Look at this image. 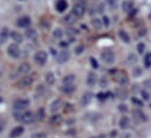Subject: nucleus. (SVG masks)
<instances>
[{
  "instance_id": "obj_1",
  "label": "nucleus",
  "mask_w": 151,
  "mask_h": 138,
  "mask_svg": "<svg viewBox=\"0 0 151 138\" xmlns=\"http://www.w3.org/2000/svg\"><path fill=\"white\" fill-rule=\"evenodd\" d=\"M14 118L18 121V122H21V123H33L35 121V116L32 111H18L14 114Z\"/></svg>"
},
{
  "instance_id": "obj_2",
  "label": "nucleus",
  "mask_w": 151,
  "mask_h": 138,
  "mask_svg": "<svg viewBox=\"0 0 151 138\" xmlns=\"http://www.w3.org/2000/svg\"><path fill=\"white\" fill-rule=\"evenodd\" d=\"M33 83V77L32 76H27V75H24L17 83V87L18 89H27L32 86Z\"/></svg>"
},
{
  "instance_id": "obj_3",
  "label": "nucleus",
  "mask_w": 151,
  "mask_h": 138,
  "mask_svg": "<svg viewBox=\"0 0 151 138\" xmlns=\"http://www.w3.org/2000/svg\"><path fill=\"white\" fill-rule=\"evenodd\" d=\"M132 119L135 123L139 124V123H144L148 121V117L147 115L141 110V109H135L132 110Z\"/></svg>"
},
{
  "instance_id": "obj_4",
  "label": "nucleus",
  "mask_w": 151,
  "mask_h": 138,
  "mask_svg": "<svg viewBox=\"0 0 151 138\" xmlns=\"http://www.w3.org/2000/svg\"><path fill=\"white\" fill-rule=\"evenodd\" d=\"M29 100H27V98H18V100H15L14 101V103H13V108L17 110V111H24L25 109H27L28 106H29Z\"/></svg>"
},
{
  "instance_id": "obj_5",
  "label": "nucleus",
  "mask_w": 151,
  "mask_h": 138,
  "mask_svg": "<svg viewBox=\"0 0 151 138\" xmlns=\"http://www.w3.org/2000/svg\"><path fill=\"white\" fill-rule=\"evenodd\" d=\"M7 54L13 59H18L20 56V54H21V50H20V48H19V46L17 43H11L7 47Z\"/></svg>"
},
{
  "instance_id": "obj_6",
  "label": "nucleus",
  "mask_w": 151,
  "mask_h": 138,
  "mask_svg": "<svg viewBox=\"0 0 151 138\" xmlns=\"http://www.w3.org/2000/svg\"><path fill=\"white\" fill-rule=\"evenodd\" d=\"M47 59H48V56H47V53L45 50H39L34 55V61L38 66H43L47 62Z\"/></svg>"
},
{
  "instance_id": "obj_7",
  "label": "nucleus",
  "mask_w": 151,
  "mask_h": 138,
  "mask_svg": "<svg viewBox=\"0 0 151 138\" xmlns=\"http://www.w3.org/2000/svg\"><path fill=\"white\" fill-rule=\"evenodd\" d=\"M101 59H102V61H103L104 63H107V65H113L114 62H115V60H116L115 54H114L111 50H104V52H102Z\"/></svg>"
},
{
  "instance_id": "obj_8",
  "label": "nucleus",
  "mask_w": 151,
  "mask_h": 138,
  "mask_svg": "<svg viewBox=\"0 0 151 138\" xmlns=\"http://www.w3.org/2000/svg\"><path fill=\"white\" fill-rule=\"evenodd\" d=\"M74 14H75L77 18H82L86 13V6L82 4V2H76L73 7V11H72Z\"/></svg>"
},
{
  "instance_id": "obj_9",
  "label": "nucleus",
  "mask_w": 151,
  "mask_h": 138,
  "mask_svg": "<svg viewBox=\"0 0 151 138\" xmlns=\"http://www.w3.org/2000/svg\"><path fill=\"white\" fill-rule=\"evenodd\" d=\"M69 59H70V54H69V52H68L67 49L61 50V52L56 55V61H58L59 63H61V65H63V63L68 62V61H69Z\"/></svg>"
},
{
  "instance_id": "obj_10",
  "label": "nucleus",
  "mask_w": 151,
  "mask_h": 138,
  "mask_svg": "<svg viewBox=\"0 0 151 138\" xmlns=\"http://www.w3.org/2000/svg\"><path fill=\"white\" fill-rule=\"evenodd\" d=\"M31 22H32V20H31V18L27 17V15L20 17V18L17 20V25H18L19 27H24V28H27V27L31 25Z\"/></svg>"
},
{
  "instance_id": "obj_11",
  "label": "nucleus",
  "mask_w": 151,
  "mask_h": 138,
  "mask_svg": "<svg viewBox=\"0 0 151 138\" xmlns=\"http://www.w3.org/2000/svg\"><path fill=\"white\" fill-rule=\"evenodd\" d=\"M114 77H115V81H116V82H118V83H119V84H122V86H125V84L129 82L128 76H127L124 73H122V71L116 73Z\"/></svg>"
},
{
  "instance_id": "obj_12",
  "label": "nucleus",
  "mask_w": 151,
  "mask_h": 138,
  "mask_svg": "<svg viewBox=\"0 0 151 138\" xmlns=\"http://www.w3.org/2000/svg\"><path fill=\"white\" fill-rule=\"evenodd\" d=\"M77 19H78V18L76 17L75 14H74L73 12H70V13H68L67 15H65L63 21H65L66 25H68V26H73L76 21H77Z\"/></svg>"
},
{
  "instance_id": "obj_13",
  "label": "nucleus",
  "mask_w": 151,
  "mask_h": 138,
  "mask_svg": "<svg viewBox=\"0 0 151 138\" xmlns=\"http://www.w3.org/2000/svg\"><path fill=\"white\" fill-rule=\"evenodd\" d=\"M24 131H25V128H24L22 125H18V126H15V128L9 132V138L20 137V136L24 134Z\"/></svg>"
},
{
  "instance_id": "obj_14",
  "label": "nucleus",
  "mask_w": 151,
  "mask_h": 138,
  "mask_svg": "<svg viewBox=\"0 0 151 138\" xmlns=\"http://www.w3.org/2000/svg\"><path fill=\"white\" fill-rule=\"evenodd\" d=\"M62 106H63V102H62L61 100H55V101H53V102H52L49 110H50V112L56 114V112H58Z\"/></svg>"
},
{
  "instance_id": "obj_15",
  "label": "nucleus",
  "mask_w": 151,
  "mask_h": 138,
  "mask_svg": "<svg viewBox=\"0 0 151 138\" xmlns=\"http://www.w3.org/2000/svg\"><path fill=\"white\" fill-rule=\"evenodd\" d=\"M31 65L29 63H27V62H24V63H21L19 67H18V73L19 74H21V75H27L29 71H31Z\"/></svg>"
},
{
  "instance_id": "obj_16",
  "label": "nucleus",
  "mask_w": 151,
  "mask_h": 138,
  "mask_svg": "<svg viewBox=\"0 0 151 138\" xmlns=\"http://www.w3.org/2000/svg\"><path fill=\"white\" fill-rule=\"evenodd\" d=\"M62 121H63L62 116L59 115L58 112L54 114L53 116H50V118H49V123H50L52 125H60V124L62 123Z\"/></svg>"
},
{
  "instance_id": "obj_17",
  "label": "nucleus",
  "mask_w": 151,
  "mask_h": 138,
  "mask_svg": "<svg viewBox=\"0 0 151 138\" xmlns=\"http://www.w3.org/2000/svg\"><path fill=\"white\" fill-rule=\"evenodd\" d=\"M96 82H97V76H96V74H95L94 71H90V73L88 74V76H87V84H88L89 87H94V86L96 84Z\"/></svg>"
},
{
  "instance_id": "obj_18",
  "label": "nucleus",
  "mask_w": 151,
  "mask_h": 138,
  "mask_svg": "<svg viewBox=\"0 0 151 138\" xmlns=\"http://www.w3.org/2000/svg\"><path fill=\"white\" fill-rule=\"evenodd\" d=\"M118 125H119V128H121V129H123V130H127V129H129V128H130V125H131L129 117H127V116H123V117L119 119V123H118Z\"/></svg>"
},
{
  "instance_id": "obj_19",
  "label": "nucleus",
  "mask_w": 151,
  "mask_h": 138,
  "mask_svg": "<svg viewBox=\"0 0 151 138\" xmlns=\"http://www.w3.org/2000/svg\"><path fill=\"white\" fill-rule=\"evenodd\" d=\"M9 36H11V39H12L15 43H21V42L24 41V36L20 34L19 32H17V31H11Z\"/></svg>"
},
{
  "instance_id": "obj_20",
  "label": "nucleus",
  "mask_w": 151,
  "mask_h": 138,
  "mask_svg": "<svg viewBox=\"0 0 151 138\" xmlns=\"http://www.w3.org/2000/svg\"><path fill=\"white\" fill-rule=\"evenodd\" d=\"M25 35H26L31 41H37V40H38V32H37L34 28H28V29H26Z\"/></svg>"
},
{
  "instance_id": "obj_21",
  "label": "nucleus",
  "mask_w": 151,
  "mask_h": 138,
  "mask_svg": "<svg viewBox=\"0 0 151 138\" xmlns=\"http://www.w3.org/2000/svg\"><path fill=\"white\" fill-rule=\"evenodd\" d=\"M68 7V2L66 0H58L56 1V5H55V8L58 12H65Z\"/></svg>"
},
{
  "instance_id": "obj_22",
  "label": "nucleus",
  "mask_w": 151,
  "mask_h": 138,
  "mask_svg": "<svg viewBox=\"0 0 151 138\" xmlns=\"http://www.w3.org/2000/svg\"><path fill=\"white\" fill-rule=\"evenodd\" d=\"M9 33L11 32L7 27L1 28V31H0V43H5L7 41V39L9 37Z\"/></svg>"
},
{
  "instance_id": "obj_23",
  "label": "nucleus",
  "mask_w": 151,
  "mask_h": 138,
  "mask_svg": "<svg viewBox=\"0 0 151 138\" xmlns=\"http://www.w3.org/2000/svg\"><path fill=\"white\" fill-rule=\"evenodd\" d=\"M60 89H61V91L65 93V94H72V93H74L76 90V87H75V84H63Z\"/></svg>"
},
{
  "instance_id": "obj_24",
  "label": "nucleus",
  "mask_w": 151,
  "mask_h": 138,
  "mask_svg": "<svg viewBox=\"0 0 151 138\" xmlns=\"http://www.w3.org/2000/svg\"><path fill=\"white\" fill-rule=\"evenodd\" d=\"M122 8H123V11H124L125 13H131L132 9H134V2L130 1V0H127V1L123 2Z\"/></svg>"
},
{
  "instance_id": "obj_25",
  "label": "nucleus",
  "mask_w": 151,
  "mask_h": 138,
  "mask_svg": "<svg viewBox=\"0 0 151 138\" xmlns=\"http://www.w3.org/2000/svg\"><path fill=\"white\" fill-rule=\"evenodd\" d=\"M116 96H117L119 100H125V98L128 97V90H127L124 87L118 88V89L116 90Z\"/></svg>"
},
{
  "instance_id": "obj_26",
  "label": "nucleus",
  "mask_w": 151,
  "mask_h": 138,
  "mask_svg": "<svg viewBox=\"0 0 151 138\" xmlns=\"http://www.w3.org/2000/svg\"><path fill=\"white\" fill-rule=\"evenodd\" d=\"M45 80H46V83L48 86H53L55 83V75L52 73V71H48L45 76Z\"/></svg>"
},
{
  "instance_id": "obj_27",
  "label": "nucleus",
  "mask_w": 151,
  "mask_h": 138,
  "mask_svg": "<svg viewBox=\"0 0 151 138\" xmlns=\"http://www.w3.org/2000/svg\"><path fill=\"white\" fill-rule=\"evenodd\" d=\"M118 36H119V39H121L123 42H125V43H129V42H130V35L128 34L124 29H119V31H118Z\"/></svg>"
},
{
  "instance_id": "obj_28",
  "label": "nucleus",
  "mask_w": 151,
  "mask_h": 138,
  "mask_svg": "<svg viewBox=\"0 0 151 138\" xmlns=\"http://www.w3.org/2000/svg\"><path fill=\"white\" fill-rule=\"evenodd\" d=\"M91 100H93V94L91 93H84L83 96H82L81 103H82V105H87V104L90 103Z\"/></svg>"
},
{
  "instance_id": "obj_29",
  "label": "nucleus",
  "mask_w": 151,
  "mask_h": 138,
  "mask_svg": "<svg viewBox=\"0 0 151 138\" xmlns=\"http://www.w3.org/2000/svg\"><path fill=\"white\" fill-rule=\"evenodd\" d=\"M91 26L95 28V29H101L102 27H103V21L101 20V19H99V18H95V19H93L91 20Z\"/></svg>"
},
{
  "instance_id": "obj_30",
  "label": "nucleus",
  "mask_w": 151,
  "mask_h": 138,
  "mask_svg": "<svg viewBox=\"0 0 151 138\" xmlns=\"http://www.w3.org/2000/svg\"><path fill=\"white\" fill-rule=\"evenodd\" d=\"M76 76L74 74H70V75H67L63 77V84H74L75 82Z\"/></svg>"
},
{
  "instance_id": "obj_31",
  "label": "nucleus",
  "mask_w": 151,
  "mask_h": 138,
  "mask_svg": "<svg viewBox=\"0 0 151 138\" xmlns=\"http://www.w3.org/2000/svg\"><path fill=\"white\" fill-rule=\"evenodd\" d=\"M62 36H63V32H62L61 28H55V29L53 31V37H54V39H56V40H61Z\"/></svg>"
},
{
  "instance_id": "obj_32",
  "label": "nucleus",
  "mask_w": 151,
  "mask_h": 138,
  "mask_svg": "<svg viewBox=\"0 0 151 138\" xmlns=\"http://www.w3.org/2000/svg\"><path fill=\"white\" fill-rule=\"evenodd\" d=\"M35 118L39 119V121H42V119L45 118V109H43V108H40L38 111H37V116H35Z\"/></svg>"
},
{
  "instance_id": "obj_33",
  "label": "nucleus",
  "mask_w": 151,
  "mask_h": 138,
  "mask_svg": "<svg viewBox=\"0 0 151 138\" xmlns=\"http://www.w3.org/2000/svg\"><path fill=\"white\" fill-rule=\"evenodd\" d=\"M31 138H47V134L43 131H39V132H34L31 135Z\"/></svg>"
},
{
  "instance_id": "obj_34",
  "label": "nucleus",
  "mask_w": 151,
  "mask_h": 138,
  "mask_svg": "<svg viewBox=\"0 0 151 138\" xmlns=\"http://www.w3.org/2000/svg\"><path fill=\"white\" fill-rule=\"evenodd\" d=\"M136 62H137V56L135 54H129L128 55V63L132 65V63H136Z\"/></svg>"
},
{
  "instance_id": "obj_35",
  "label": "nucleus",
  "mask_w": 151,
  "mask_h": 138,
  "mask_svg": "<svg viewBox=\"0 0 151 138\" xmlns=\"http://www.w3.org/2000/svg\"><path fill=\"white\" fill-rule=\"evenodd\" d=\"M141 96H142V98H143L144 101H149V100H150V94H149V91L145 90V89L141 90Z\"/></svg>"
},
{
  "instance_id": "obj_36",
  "label": "nucleus",
  "mask_w": 151,
  "mask_h": 138,
  "mask_svg": "<svg viewBox=\"0 0 151 138\" xmlns=\"http://www.w3.org/2000/svg\"><path fill=\"white\" fill-rule=\"evenodd\" d=\"M142 73H143V70H142L141 67H135V68L132 69V75L136 76V77H137V76H141Z\"/></svg>"
},
{
  "instance_id": "obj_37",
  "label": "nucleus",
  "mask_w": 151,
  "mask_h": 138,
  "mask_svg": "<svg viewBox=\"0 0 151 138\" xmlns=\"http://www.w3.org/2000/svg\"><path fill=\"white\" fill-rule=\"evenodd\" d=\"M144 65L147 67H151V53H148L144 58Z\"/></svg>"
},
{
  "instance_id": "obj_38",
  "label": "nucleus",
  "mask_w": 151,
  "mask_h": 138,
  "mask_svg": "<svg viewBox=\"0 0 151 138\" xmlns=\"http://www.w3.org/2000/svg\"><path fill=\"white\" fill-rule=\"evenodd\" d=\"M131 102L135 104V105H137V106H143L142 100H138L137 97H132V98H131Z\"/></svg>"
},
{
  "instance_id": "obj_39",
  "label": "nucleus",
  "mask_w": 151,
  "mask_h": 138,
  "mask_svg": "<svg viewBox=\"0 0 151 138\" xmlns=\"http://www.w3.org/2000/svg\"><path fill=\"white\" fill-rule=\"evenodd\" d=\"M77 33H78V31H77V29H75V28H72V27H70V28H68V31H67V34L70 35L72 37H74Z\"/></svg>"
},
{
  "instance_id": "obj_40",
  "label": "nucleus",
  "mask_w": 151,
  "mask_h": 138,
  "mask_svg": "<svg viewBox=\"0 0 151 138\" xmlns=\"http://www.w3.org/2000/svg\"><path fill=\"white\" fill-rule=\"evenodd\" d=\"M65 106H66V108H65V111H66V112H73V111H74V105H73V104L67 103Z\"/></svg>"
},
{
  "instance_id": "obj_41",
  "label": "nucleus",
  "mask_w": 151,
  "mask_h": 138,
  "mask_svg": "<svg viewBox=\"0 0 151 138\" xmlns=\"http://www.w3.org/2000/svg\"><path fill=\"white\" fill-rule=\"evenodd\" d=\"M137 50H138V53L139 54H142V53H144V50H145V45L144 43H138L137 45Z\"/></svg>"
},
{
  "instance_id": "obj_42",
  "label": "nucleus",
  "mask_w": 151,
  "mask_h": 138,
  "mask_svg": "<svg viewBox=\"0 0 151 138\" xmlns=\"http://www.w3.org/2000/svg\"><path fill=\"white\" fill-rule=\"evenodd\" d=\"M83 49H84V46H83V45H78L75 48V54H77V55L82 54V53H83Z\"/></svg>"
},
{
  "instance_id": "obj_43",
  "label": "nucleus",
  "mask_w": 151,
  "mask_h": 138,
  "mask_svg": "<svg viewBox=\"0 0 151 138\" xmlns=\"http://www.w3.org/2000/svg\"><path fill=\"white\" fill-rule=\"evenodd\" d=\"M121 138H134V135L129 131H123L121 135Z\"/></svg>"
},
{
  "instance_id": "obj_44",
  "label": "nucleus",
  "mask_w": 151,
  "mask_h": 138,
  "mask_svg": "<svg viewBox=\"0 0 151 138\" xmlns=\"http://www.w3.org/2000/svg\"><path fill=\"white\" fill-rule=\"evenodd\" d=\"M106 2H107L110 7H117V4H118L117 0H106Z\"/></svg>"
},
{
  "instance_id": "obj_45",
  "label": "nucleus",
  "mask_w": 151,
  "mask_h": 138,
  "mask_svg": "<svg viewBox=\"0 0 151 138\" xmlns=\"http://www.w3.org/2000/svg\"><path fill=\"white\" fill-rule=\"evenodd\" d=\"M89 60H90V63H91V67H93V68L96 69L97 67H99V63H97V61H96L94 58H90Z\"/></svg>"
},
{
  "instance_id": "obj_46",
  "label": "nucleus",
  "mask_w": 151,
  "mask_h": 138,
  "mask_svg": "<svg viewBox=\"0 0 151 138\" xmlns=\"http://www.w3.org/2000/svg\"><path fill=\"white\" fill-rule=\"evenodd\" d=\"M102 21H103V25H104L106 27H109V25H110V21H109V18H108L107 15H104V17H103Z\"/></svg>"
},
{
  "instance_id": "obj_47",
  "label": "nucleus",
  "mask_w": 151,
  "mask_h": 138,
  "mask_svg": "<svg viewBox=\"0 0 151 138\" xmlns=\"http://www.w3.org/2000/svg\"><path fill=\"white\" fill-rule=\"evenodd\" d=\"M118 110L122 111V112H127V111H128V106H127L125 104H119V105H118Z\"/></svg>"
},
{
  "instance_id": "obj_48",
  "label": "nucleus",
  "mask_w": 151,
  "mask_h": 138,
  "mask_svg": "<svg viewBox=\"0 0 151 138\" xmlns=\"http://www.w3.org/2000/svg\"><path fill=\"white\" fill-rule=\"evenodd\" d=\"M106 94H103V93H100V94H97V98L100 100V101H103V100H106Z\"/></svg>"
},
{
  "instance_id": "obj_49",
  "label": "nucleus",
  "mask_w": 151,
  "mask_h": 138,
  "mask_svg": "<svg viewBox=\"0 0 151 138\" xmlns=\"http://www.w3.org/2000/svg\"><path fill=\"white\" fill-rule=\"evenodd\" d=\"M144 87H145V88H149V89H151V80H147V81L144 82Z\"/></svg>"
},
{
  "instance_id": "obj_50",
  "label": "nucleus",
  "mask_w": 151,
  "mask_h": 138,
  "mask_svg": "<svg viewBox=\"0 0 151 138\" xmlns=\"http://www.w3.org/2000/svg\"><path fill=\"white\" fill-rule=\"evenodd\" d=\"M94 138H107V136H106V135H103V134H102V135H97V136H96V137H94Z\"/></svg>"
},
{
  "instance_id": "obj_51",
  "label": "nucleus",
  "mask_w": 151,
  "mask_h": 138,
  "mask_svg": "<svg viewBox=\"0 0 151 138\" xmlns=\"http://www.w3.org/2000/svg\"><path fill=\"white\" fill-rule=\"evenodd\" d=\"M60 45H61L62 47H66V46H68V43H67V42H60Z\"/></svg>"
},
{
  "instance_id": "obj_52",
  "label": "nucleus",
  "mask_w": 151,
  "mask_h": 138,
  "mask_svg": "<svg viewBox=\"0 0 151 138\" xmlns=\"http://www.w3.org/2000/svg\"><path fill=\"white\" fill-rule=\"evenodd\" d=\"M103 84H104V86H107V81H106V80H102V82H101V86L103 87Z\"/></svg>"
},
{
  "instance_id": "obj_53",
  "label": "nucleus",
  "mask_w": 151,
  "mask_h": 138,
  "mask_svg": "<svg viewBox=\"0 0 151 138\" xmlns=\"http://www.w3.org/2000/svg\"><path fill=\"white\" fill-rule=\"evenodd\" d=\"M115 136H116V131H113L111 132V137H115Z\"/></svg>"
},
{
  "instance_id": "obj_54",
  "label": "nucleus",
  "mask_w": 151,
  "mask_h": 138,
  "mask_svg": "<svg viewBox=\"0 0 151 138\" xmlns=\"http://www.w3.org/2000/svg\"><path fill=\"white\" fill-rule=\"evenodd\" d=\"M2 129H4V126H2V125H1V124H0V132H1V131H2Z\"/></svg>"
},
{
  "instance_id": "obj_55",
  "label": "nucleus",
  "mask_w": 151,
  "mask_h": 138,
  "mask_svg": "<svg viewBox=\"0 0 151 138\" xmlns=\"http://www.w3.org/2000/svg\"><path fill=\"white\" fill-rule=\"evenodd\" d=\"M149 19L151 20V11H150V14H149Z\"/></svg>"
},
{
  "instance_id": "obj_56",
  "label": "nucleus",
  "mask_w": 151,
  "mask_h": 138,
  "mask_svg": "<svg viewBox=\"0 0 151 138\" xmlns=\"http://www.w3.org/2000/svg\"><path fill=\"white\" fill-rule=\"evenodd\" d=\"M1 102H2V97H0V103H1Z\"/></svg>"
},
{
  "instance_id": "obj_57",
  "label": "nucleus",
  "mask_w": 151,
  "mask_h": 138,
  "mask_svg": "<svg viewBox=\"0 0 151 138\" xmlns=\"http://www.w3.org/2000/svg\"><path fill=\"white\" fill-rule=\"evenodd\" d=\"M150 106H151V105H150Z\"/></svg>"
}]
</instances>
